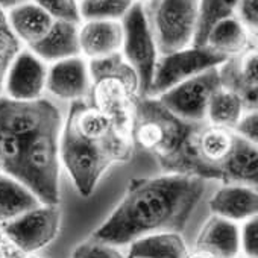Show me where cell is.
Here are the masks:
<instances>
[{"label": "cell", "mask_w": 258, "mask_h": 258, "mask_svg": "<svg viewBox=\"0 0 258 258\" xmlns=\"http://www.w3.org/2000/svg\"><path fill=\"white\" fill-rule=\"evenodd\" d=\"M59 109L47 99L0 96V167L43 205L59 204Z\"/></svg>", "instance_id": "1"}, {"label": "cell", "mask_w": 258, "mask_h": 258, "mask_svg": "<svg viewBox=\"0 0 258 258\" xmlns=\"http://www.w3.org/2000/svg\"><path fill=\"white\" fill-rule=\"evenodd\" d=\"M205 191V179L181 173L136 178L91 238L123 246L157 232H181Z\"/></svg>", "instance_id": "2"}, {"label": "cell", "mask_w": 258, "mask_h": 258, "mask_svg": "<svg viewBox=\"0 0 258 258\" xmlns=\"http://www.w3.org/2000/svg\"><path fill=\"white\" fill-rule=\"evenodd\" d=\"M91 105L108 115L117 129L131 137L134 108L140 96V82L121 53L88 62Z\"/></svg>", "instance_id": "3"}, {"label": "cell", "mask_w": 258, "mask_h": 258, "mask_svg": "<svg viewBox=\"0 0 258 258\" xmlns=\"http://www.w3.org/2000/svg\"><path fill=\"white\" fill-rule=\"evenodd\" d=\"M201 123H190L170 112L155 97H140L134 108L131 139L154 154L167 172Z\"/></svg>", "instance_id": "4"}, {"label": "cell", "mask_w": 258, "mask_h": 258, "mask_svg": "<svg viewBox=\"0 0 258 258\" xmlns=\"http://www.w3.org/2000/svg\"><path fill=\"white\" fill-rule=\"evenodd\" d=\"M133 148L94 143L79 137L70 126L62 124L59 140V158L73 179L81 196H90L105 170L120 161H127Z\"/></svg>", "instance_id": "5"}, {"label": "cell", "mask_w": 258, "mask_h": 258, "mask_svg": "<svg viewBox=\"0 0 258 258\" xmlns=\"http://www.w3.org/2000/svg\"><path fill=\"white\" fill-rule=\"evenodd\" d=\"M199 0H149L145 16L158 55L190 47L198 25Z\"/></svg>", "instance_id": "6"}, {"label": "cell", "mask_w": 258, "mask_h": 258, "mask_svg": "<svg viewBox=\"0 0 258 258\" xmlns=\"http://www.w3.org/2000/svg\"><path fill=\"white\" fill-rule=\"evenodd\" d=\"M120 23L123 29L120 53L137 73L140 82V96L146 97L160 55L145 16L143 4L136 2L120 20Z\"/></svg>", "instance_id": "7"}, {"label": "cell", "mask_w": 258, "mask_h": 258, "mask_svg": "<svg viewBox=\"0 0 258 258\" xmlns=\"http://www.w3.org/2000/svg\"><path fill=\"white\" fill-rule=\"evenodd\" d=\"M228 58L214 52L208 46L185 47L178 52L160 55L155 64L154 78L148 91L149 97H158L175 85L201 75L210 69L219 67Z\"/></svg>", "instance_id": "8"}, {"label": "cell", "mask_w": 258, "mask_h": 258, "mask_svg": "<svg viewBox=\"0 0 258 258\" xmlns=\"http://www.w3.org/2000/svg\"><path fill=\"white\" fill-rule=\"evenodd\" d=\"M220 87L219 72L214 67L175 85L157 99L179 118L190 123H204L210 100Z\"/></svg>", "instance_id": "9"}, {"label": "cell", "mask_w": 258, "mask_h": 258, "mask_svg": "<svg viewBox=\"0 0 258 258\" xmlns=\"http://www.w3.org/2000/svg\"><path fill=\"white\" fill-rule=\"evenodd\" d=\"M61 223L58 205H38L37 208L4 225L7 237L23 252L31 253L55 240Z\"/></svg>", "instance_id": "10"}, {"label": "cell", "mask_w": 258, "mask_h": 258, "mask_svg": "<svg viewBox=\"0 0 258 258\" xmlns=\"http://www.w3.org/2000/svg\"><path fill=\"white\" fill-rule=\"evenodd\" d=\"M66 124L84 140L134 149L133 139L121 134L108 115L93 105L85 103L84 99L72 102Z\"/></svg>", "instance_id": "11"}, {"label": "cell", "mask_w": 258, "mask_h": 258, "mask_svg": "<svg viewBox=\"0 0 258 258\" xmlns=\"http://www.w3.org/2000/svg\"><path fill=\"white\" fill-rule=\"evenodd\" d=\"M46 62L29 49H22L8 70L4 90L7 91V97L13 100H38L46 90Z\"/></svg>", "instance_id": "12"}, {"label": "cell", "mask_w": 258, "mask_h": 258, "mask_svg": "<svg viewBox=\"0 0 258 258\" xmlns=\"http://www.w3.org/2000/svg\"><path fill=\"white\" fill-rule=\"evenodd\" d=\"M91 78L88 62L82 56L53 62L47 69L46 90L66 100H82L90 94Z\"/></svg>", "instance_id": "13"}, {"label": "cell", "mask_w": 258, "mask_h": 258, "mask_svg": "<svg viewBox=\"0 0 258 258\" xmlns=\"http://www.w3.org/2000/svg\"><path fill=\"white\" fill-rule=\"evenodd\" d=\"M121 43L123 29L120 22L91 20L79 25L81 55L90 61L120 53Z\"/></svg>", "instance_id": "14"}, {"label": "cell", "mask_w": 258, "mask_h": 258, "mask_svg": "<svg viewBox=\"0 0 258 258\" xmlns=\"http://www.w3.org/2000/svg\"><path fill=\"white\" fill-rule=\"evenodd\" d=\"M29 50L44 62H58L67 58L81 56L79 25L55 20L49 32Z\"/></svg>", "instance_id": "15"}, {"label": "cell", "mask_w": 258, "mask_h": 258, "mask_svg": "<svg viewBox=\"0 0 258 258\" xmlns=\"http://www.w3.org/2000/svg\"><path fill=\"white\" fill-rule=\"evenodd\" d=\"M196 249L216 258H235L240 252V229L234 222L213 216L202 228Z\"/></svg>", "instance_id": "16"}, {"label": "cell", "mask_w": 258, "mask_h": 258, "mask_svg": "<svg viewBox=\"0 0 258 258\" xmlns=\"http://www.w3.org/2000/svg\"><path fill=\"white\" fill-rule=\"evenodd\" d=\"M210 208L214 216L228 219L231 222L247 220L256 216L258 195L250 187L226 185L211 198Z\"/></svg>", "instance_id": "17"}, {"label": "cell", "mask_w": 258, "mask_h": 258, "mask_svg": "<svg viewBox=\"0 0 258 258\" xmlns=\"http://www.w3.org/2000/svg\"><path fill=\"white\" fill-rule=\"evenodd\" d=\"M7 19L14 35L20 40L22 44L25 43L28 47L44 38L55 22L43 8L34 2H26L13 8L7 13Z\"/></svg>", "instance_id": "18"}, {"label": "cell", "mask_w": 258, "mask_h": 258, "mask_svg": "<svg viewBox=\"0 0 258 258\" xmlns=\"http://www.w3.org/2000/svg\"><path fill=\"white\" fill-rule=\"evenodd\" d=\"M205 46L226 58L241 55L247 49L253 47L249 31L238 22L235 16L219 22L210 31Z\"/></svg>", "instance_id": "19"}, {"label": "cell", "mask_w": 258, "mask_h": 258, "mask_svg": "<svg viewBox=\"0 0 258 258\" xmlns=\"http://www.w3.org/2000/svg\"><path fill=\"white\" fill-rule=\"evenodd\" d=\"M127 258H185L188 250L179 232H157L129 243Z\"/></svg>", "instance_id": "20"}, {"label": "cell", "mask_w": 258, "mask_h": 258, "mask_svg": "<svg viewBox=\"0 0 258 258\" xmlns=\"http://www.w3.org/2000/svg\"><path fill=\"white\" fill-rule=\"evenodd\" d=\"M41 202L17 179L0 173V222H10L37 208Z\"/></svg>", "instance_id": "21"}, {"label": "cell", "mask_w": 258, "mask_h": 258, "mask_svg": "<svg viewBox=\"0 0 258 258\" xmlns=\"http://www.w3.org/2000/svg\"><path fill=\"white\" fill-rule=\"evenodd\" d=\"M256 179H258L256 145L241 137H237L235 146L225 167V181L256 184Z\"/></svg>", "instance_id": "22"}, {"label": "cell", "mask_w": 258, "mask_h": 258, "mask_svg": "<svg viewBox=\"0 0 258 258\" xmlns=\"http://www.w3.org/2000/svg\"><path fill=\"white\" fill-rule=\"evenodd\" d=\"M238 0H199L198 25L191 46L202 47L207 43L210 31L222 20L235 16Z\"/></svg>", "instance_id": "23"}, {"label": "cell", "mask_w": 258, "mask_h": 258, "mask_svg": "<svg viewBox=\"0 0 258 258\" xmlns=\"http://www.w3.org/2000/svg\"><path fill=\"white\" fill-rule=\"evenodd\" d=\"M219 72V79L222 88L237 94L243 103L244 109L249 111H256V100H258V87L249 85L241 72H240V64H238V55L228 58L223 64L217 67Z\"/></svg>", "instance_id": "24"}, {"label": "cell", "mask_w": 258, "mask_h": 258, "mask_svg": "<svg viewBox=\"0 0 258 258\" xmlns=\"http://www.w3.org/2000/svg\"><path fill=\"white\" fill-rule=\"evenodd\" d=\"M243 103L240 97L225 88H219L210 100L207 118L211 124L234 129L243 115Z\"/></svg>", "instance_id": "25"}, {"label": "cell", "mask_w": 258, "mask_h": 258, "mask_svg": "<svg viewBox=\"0 0 258 258\" xmlns=\"http://www.w3.org/2000/svg\"><path fill=\"white\" fill-rule=\"evenodd\" d=\"M134 4V0H79L81 20L120 22Z\"/></svg>", "instance_id": "26"}, {"label": "cell", "mask_w": 258, "mask_h": 258, "mask_svg": "<svg viewBox=\"0 0 258 258\" xmlns=\"http://www.w3.org/2000/svg\"><path fill=\"white\" fill-rule=\"evenodd\" d=\"M22 43L14 35L13 29L10 28L7 13L0 10V93L4 91L5 79L8 70L16 59V56L22 52Z\"/></svg>", "instance_id": "27"}, {"label": "cell", "mask_w": 258, "mask_h": 258, "mask_svg": "<svg viewBox=\"0 0 258 258\" xmlns=\"http://www.w3.org/2000/svg\"><path fill=\"white\" fill-rule=\"evenodd\" d=\"M43 8L53 20L70 22L81 25V14H79V0H31Z\"/></svg>", "instance_id": "28"}, {"label": "cell", "mask_w": 258, "mask_h": 258, "mask_svg": "<svg viewBox=\"0 0 258 258\" xmlns=\"http://www.w3.org/2000/svg\"><path fill=\"white\" fill-rule=\"evenodd\" d=\"M73 258H124V256L115 246L91 238L79 244L73 250Z\"/></svg>", "instance_id": "29"}, {"label": "cell", "mask_w": 258, "mask_h": 258, "mask_svg": "<svg viewBox=\"0 0 258 258\" xmlns=\"http://www.w3.org/2000/svg\"><path fill=\"white\" fill-rule=\"evenodd\" d=\"M240 246L249 258L258 256V220L256 216L246 220L240 231Z\"/></svg>", "instance_id": "30"}, {"label": "cell", "mask_w": 258, "mask_h": 258, "mask_svg": "<svg viewBox=\"0 0 258 258\" xmlns=\"http://www.w3.org/2000/svg\"><path fill=\"white\" fill-rule=\"evenodd\" d=\"M235 17L249 31L256 34L258 28V0H238L235 8Z\"/></svg>", "instance_id": "31"}, {"label": "cell", "mask_w": 258, "mask_h": 258, "mask_svg": "<svg viewBox=\"0 0 258 258\" xmlns=\"http://www.w3.org/2000/svg\"><path fill=\"white\" fill-rule=\"evenodd\" d=\"M234 133L238 137L256 145V142H258V114H256V111H249L246 115H241L240 120L237 121V124L234 126Z\"/></svg>", "instance_id": "32"}, {"label": "cell", "mask_w": 258, "mask_h": 258, "mask_svg": "<svg viewBox=\"0 0 258 258\" xmlns=\"http://www.w3.org/2000/svg\"><path fill=\"white\" fill-rule=\"evenodd\" d=\"M26 2H31V0H0V10H2L4 13H8L13 8L19 7V5H23Z\"/></svg>", "instance_id": "33"}, {"label": "cell", "mask_w": 258, "mask_h": 258, "mask_svg": "<svg viewBox=\"0 0 258 258\" xmlns=\"http://www.w3.org/2000/svg\"><path fill=\"white\" fill-rule=\"evenodd\" d=\"M185 258H216V256H213L211 253H208V252H204V250H195L193 253H187V256Z\"/></svg>", "instance_id": "34"}, {"label": "cell", "mask_w": 258, "mask_h": 258, "mask_svg": "<svg viewBox=\"0 0 258 258\" xmlns=\"http://www.w3.org/2000/svg\"><path fill=\"white\" fill-rule=\"evenodd\" d=\"M134 2H140V4H143V2H149V0H134Z\"/></svg>", "instance_id": "35"}, {"label": "cell", "mask_w": 258, "mask_h": 258, "mask_svg": "<svg viewBox=\"0 0 258 258\" xmlns=\"http://www.w3.org/2000/svg\"><path fill=\"white\" fill-rule=\"evenodd\" d=\"M26 258H38V256H26Z\"/></svg>", "instance_id": "36"}]
</instances>
